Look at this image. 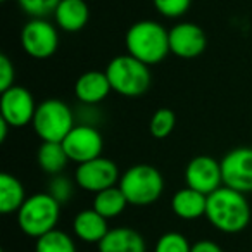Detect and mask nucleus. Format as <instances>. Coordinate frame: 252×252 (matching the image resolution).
I'll list each match as a JSON object with an SVG mask.
<instances>
[{"label": "nucleus", "instance_id": "nucleus-4", "mask_svg": "<svg viewBox=\"0 0 252 252\" xmlns=\"http://www.w3.org/2000/svg\"><path fill=\"white\" fill-rule=\"evenodd\" d=\"M119 189L130 206H151L161 199L164 192L162 173L152 164H133L121 173Z\"/></svg>", "mask_w": 252, "mask_h": 252}, {"label": "nucleus", "instance_id": "nucleus-27", "mask_svg": "<svg viewBox=\"0 0 252 252\" xmlns=\"http://www.w3.org/2000/svg\"><path fill=\"white\" fill-rule=\"evenodd\" d=\"M154 9L168 19H178L189 12L192 0H152Z\"/></svg>", "mask_w": 252, "mask_h": 252}, {"label": "nucleus", "instance_id": "nucleus-13", "mask_svg": "<svg viewBox=\"0 0 252 252\" xmlns=\"http://www.w3.org/2000/svg\"><path fill=\"white\" fill-rule=\"evenodd\" d=\"M185 183L187 187L204 193V195L213 193L214 190L223 187L221 162L206 154L192 158L185 168Z\"/></svg>", "mask_w": 252, "mask_h": 252}, {"label": "nucleus", "instance_id": "nucleus-2", "mask_svg": "<svg viewBox=\"0 0 252 252\" xmlns=\"http://www.w3.org/2000/svg\"><path fill=\"white\" fill-rule=\"evenodd\" d=\"M126 54L142 61L147 66L161 64L169 56V30L159 21L140 19L126 30Z\"/></svg>", "mask_w": 252, "mask_h": 252}, {"label": "nucleus", "instance_id": "nucleus-17", "mask_svg": "<svg viewBox=\"0 0 252 252\" xmlns=\"http://www.w3.org/2000/svg\"><path fill=\"white\" fill-rule=\"evenodd\" d=\"M107 221L109 220L98 214L94 207L83 209L74 216L73 233L78 240L85 242V244H100V240L111 230Z\"/></svg>", "mask_w": 252, "mask_h": 252}, {"label": "nucleus", "instance_id": "nucleus-23", "mask_svg": "<svg viewBox=\"0 0 252 252\" xmlns=\"http://www.w3.org/2000/svg\"><path fill=\"white\" fill-rule=\"evenodd\" d=\"M176 126V114L169 107H159L149 121V133L158 140H164L173 133Z\"/></svg>", "mask_w": 252, "mask_h": 252}, {"label": "nucleus", "instance_id": "nucleus-21", "mask_svg": "<svg viewBox=\"0 0 252 252\" xmlns=\"http://www.w3.org/2000/svg\"><path fill=\"white\" fill-rule=\"evenodd\" d=\"M128 206H130V204L126 200L123 190L119 189V185L95 193L94 200H92V207H94L98 214H102L105 220H114V218L121 216Z\"/></svg>", "mask_w": 252, "mask_h": 252}, {"label": "nucleus", "instance_id": "nucleus-15", "mask_svg": "<svg viewBox=\"0 0 252 252\" xmlns=\"http://www.w3.org/2000/svg\"><path fill=\"white\" fill-rule=\"evenodd\" d=\"M56 26L64 33H80L90 21V7L85 0H61L54 11Z\"/></svg>", "mask_w": 252, "mask_h": 252}, {"label": "nucleus", "instance_id": "nucleus-8", "mask_svg": "<svg viewBox=\"0 0 252 252\" xmlns=\"http://www.w3.org/2000/svg\"><path fill=\"white\" fill-rule=\"evenodd\" d=\"M119 178H121V173H119L118 164L109 158L100 156V158L78 164L73 180L76 182V187L95 195L102 190L116 187L119 183Z\"/></svg>", "mask_w": 252, "mask_h": 252}, {"label": "nucleus", "instance_id": "nucleus-10", "mask_svg": "<svg viewBox=\"0 0 252 252\" xmlns=\"http://www.w3.org/2000/svg\"><path fill=\"white\" fill-rule=\"evenodd\" d=\"M63 145L69 161L81 164V162L100 158L104 151V138L94 125L76 123L63 140Z\"/></svg>", "mask_w": 252, "mask_h": 252}, {"label": "nucleus", "instance_id": "nucleus-24", "mask_svg": "<svg viewBox=\"0 0 252 252\" xmlns=\"http://www.w3.org/2000/svg\"><path fill=\"white\" fill-rule=\"evenodd\" d=\"M154 252H192V244L180 231H166L158 238Z\"/></svg>", "mask_w": 252, "mask_h": 252}, {"label": "nucleus", "instance_id": "nucleus-5", "mask_svg": "<svg viewBox=\"0 0 252 252\" xmlns=\"http://www.w3.org/2000/svg\"><path fill=\"white\" fill-rule=\"evenodd\" d=\"M61 206L49 192H36L28 195L18 211V224L26 237L38 238L56 230L61 218Z\"/></svg>", "mask_w": 252, "mask_h": 252}, {"label": "nucleus", "instance_id": "nucleus-1", "mask_svg": "<svg viewBox=\"0 0 252 252\" xmlns=\"http://www.w3.org/2000/svg\"><path fill=\"white\" fill-rule=\"evenodd\" d=\"M251 204L245 193L230 187H220L207 195L206 218L211 226L226 235L244 231L251 223Z\"/></svg>", "mask_w": 252, "mask_h": 252}, {"label": "nucleus", "instance_id": "nucleus-9", "mask_svg": "<svg viewBox=\"0 0 252 252\" xmlns=\"http://www.w3.org/2000/svg\"><path fill=\"white\" fill-rule=\"evenodd\" d=\"M38 104L33 94L21 85L2 92L0 98V119H4L11 128H25L32 125Z\"/></svg>", "mask_w": 252, "mask_h": 252}, {"label": "nucleus", "instance_id": "nucleus-31", "mask_svg": "<svg viewBox=\"0 0 252 252\" xmlns=\"http://www.w3.org/2000/svg\"><path fill=\"white\" fill-rule=\"evenodd\" d=\"M0 2H7V0H0Z\"/></svg>", "mask_w": 252, "mask_h": 252}, {"label": "nucleus", "instance_id": "nucleus-19", "mask_svg": "<svg viewBox=\"0 0 252 252\" xmlns=\"http://www.w3.org/2000/svg\"><path fill=\"white\" fill-rule=\"evenodd\" d=\"M28 199L25 187L11 173L0 175V213L2 214H18L25 200Z\"/></svg>", "mask_w": 252, "mask_h": 252}, {"label": "nucleus", "instance_id": "nucleus-3", "mask_svg": "<svg viewBox=\"0 0 252 252\" xmlns=\"http://www.w3.org/2000/svg\"><path fill=\"white\" fill-rule=\"evenodd\" d=\"M151 66L131 57L130 54L116 56L105 66V74L111 81L112 92L128 98L142 97L152 85Z\"/></svg>", "mask_w": 252, "mask_h": 252}, {"label": "nucleus", "instance_id": "nucleus-29", "mask_svg": "<svg viewBox=\"0 0 252 252\" xmlns=\"http://www.w3.org/2000/svg\"><path fill=\"white\" fill-rule=\"evenodd\" d=\"M192 252H223V249L213 240H199L192 245Z\"/></svg>", "mask_w": 252, "mask_h": 252}, {"label": "nucleus", "instance_id": "nucleus-12", "mask_svg": "<svg viewBox=\"0 0 252 252\" xmlns=\"http://www.w3.org/2000/svg\"><path fill=\"white\" fill-rule=\"evenodd\" d=\"M207 49V35L199 25L180 21L169 28V52L180 59H197Z\"/></svg>", "mask_w": 252, "mask_h": 252}, {"label": "nucleus", "instance_id": "nucleus-25", "mask_svg": "<svg viewBox=\"0 0 252 252\" xmlns=\"http://www.w3.org/2000/svg\"><path fill=\"white\" fill-rule=\"evenodd\" d=\"M61 0H18L19 7L30 18H49L54 16V11Z\"/></svg>", "mask_w": 252, "mask_h": 252}, {"label": "nucleus", "instance_id": "nucleus-30", "mask_svg": "<svg viewBox=\"0 0 252 252\" xmlns=\"http://www.w3.org/2000/svg\"><path fill=\"white\" fill-rule=\"evenodd\" d=\"M11 126L4 121V119H0V142H5L7 140V131Z\"/></svg>", "mask_w": 252, "mask_h": 252}, {"label": "nucleus", "instance_id": "nucleus-22", "mask_svg": "<svg viewBox=\"0 0 252 252\" xmlns=\"http://www.w3.org/2000/svg\"><path fill=\"white\" fill-rule=\"evenodd\" d=\"M35 252H76V244L66 231L56 228L36 238Z\"/></svg>", "mask_w": 252, "mask_h": 252}, {"label": "nucleus", "instance_id": "nucleus-7", "mask_svg": "<svg viewBox=\"0 0 252 252\" xmlns=\"http://www.w3.org/2000/svg\"><path fill=\"white\" fill-rule=\"evenodd\" d=\"M19 43L32 59H50L59 49V28L47 18H30L21 28Z\"/></svg>", "mask_w": 252, "mask_h": 252}, {"label": "nucleus", "instance_id": "nucleus-14", "mask_svg": "<svg viewBox=\"0 0 252 252\" xmlns=\"http://www.w3.org/2000/svg\"><path fill=\"white\" fill-rule=\"evenodd\" d=\"M112 92L105 71L88 69L74 81V97L83 105H97L104 102Z\"/></svg>", "mask_w": 252, "mask_h": 252}, {"label": "nucleus", "instance_id": "nucleus-20", "mask_svg": "<svg viewBox=\"0 0 252 252\" xmlns=\"http://www.w3.org/2000/svg\"><path fill=\"white\" fill-rule=\"evenodd\" d=\"M36 162L43 173L54 176L66 169L69 158L64 151L63 142H42L36 151Z\"/></svg>", "mask_w": 252, "mask_h": 252}, {"label": "nucleus", "instance_id": "nucleus-11", "mask_svg": "<svg viewBox=\"0 0 252 252\" xmlns=\"http://www.w3.org/2000/svg\"><path fill=\"white\" fill-rule=\"evenodd\" d=\"M223 185L242 193L252 192V147H237L221 159Z\"/></svg>", "mask_w": 252, "mask_h": 252}, {"label": "nucleus", "instance_id": "nucleus-16", "mask_svg": "<svg viewBox=\"0 0 252 252\" xmlns=\"http://www.w3.org/2000/svg\"><path fill=\"white\" fill-rule=\"evenodd\" d=\"M97 247L98 252H147L144 235L128 226L111 228Z\"/></svg>", "mask_w": 252, "mask_h": 252}, {"label": "nucleus", "instance_id": "nucleus-6", "mask_svg": "<svg viewBox=\"0 0 252 252\" xmlns=\"http://www.w3.org/2000/svg\"><path fill=\"white\" fill-rule=\"evenodd\" d=\"M76 125L69 105L61 98H45L38 104L32 121L36 137L42 142H63Z\"/></svg>", "mask_w": 252, "mask_h": 252}, {"label": "nucleus", "instance_id": "nucleus-28", "mask_svg": "<svg viewBox=\"0 0 252 252\" xmlns=\"http://www.w3.org/2000/svg\"><path fill=\"white\" fill-rule=\"evenodd\" d=\"M16 81V67L14 63L9 59V56L2 54L0 56V92L7 90V88L14 87Z\"/></svg>", "mask_w": 252, "mask_h": 252}, {"label": "nucleus", "instance_id": "nucleus-18", "mask_svg": "<svg viewBox=\"0 0 252 252\" xmlns=\"http://www.w3.org/2000/svg\"><path fill=\"white\" fill-rule=\"evenodd\" d=\"M206 209H207V195L190 189V187L176 190L171 197L173 214L183 221H193L206 216Z\"/></svg>", "mask_w": 252, "mask_h": 252}, {"label": "nucleus", "instance_id": "nucleus-26", "mask_svg": "<svg viewBox=\"0 0 252 252\" xmlns=\"http://www.w3.org/2000/svg\"><path fill=\"white\" fill-rule=\"evenodd\" d=\"M74 185H76V182H74V180H69L67 176H64L63 173H61V175H54L52 178H50V183H49V189H47V192H49L50 195L57 200V202L64 204V202H67L71 197H73Z\"/></svg>", "mask_w": 252, "mask_h": 252}, {"label": "nucleus", "instance_id": "nucleus-32", "mask_svg": "<svg viewBox=\"0 0 252 252\" xmlns=\"http://www.w3.org/2000/svg\"><path fill=\"white\" fill-rule=\"evenodd\" d=\"M0 252H4V251H0Z\"/></svg>", "mask_w": 252, "mask_h": 252}]
</instances>
